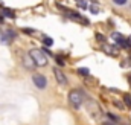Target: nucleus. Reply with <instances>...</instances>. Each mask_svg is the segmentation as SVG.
<instances>
[{
	"instance_id": "15",
	"label": "nucleus",
	"mask_w": 131,
	"mask_h": 125,
	"mask_svg": "<svg viewBox=\"0 0 131 125\" xmlns=\"http://www.w3.org/2000/svg\"><path fill=\"white\" fill-rule=\"evenodd\" d=\"M23 32H25V34H34L35 31H34L32 28H25V29H23Z\"/></svg>"
},
{
	"instance_id": "17",
	"label": "nucleus",
	"mask_w": 131,
	"mask_h": 125,
	"mask_svg": "<svg viewBox=\"0 0 131 125\" xmlns=\"http://www.w3.org/2000/svg\"><path fill=\"white\" fill-rule=\"evenodd\" d=\"M57 62H58V66H64V61L61 58H58V57H57Z\"/></svg>"
},
{
	"instance_id": "5",
	"label": "nucleus",
	"mask_w": 131,
	"mask_h": 125,
	"mask_svg": "<svg viewBox=\"0 0 131 125\" xmlns=\"http://www.w3.org/2000/svg\"><path fill=\"white\" fill-rule=\"evenodd\" d=\"M53 75H55L58 84H61V86H66V84H67V76H66L58 67H53Z\"/></svg>"
},
{
	"instance_id": "4",
	"label": "nucleus",
	"mask_w": 131,
	"mask_h": 125,
	"mask_svg": "<svg viewBox=\"0 0 131 125\" xmlns=\"http://www.w3.org/2000/svg\"><path fill=\"white\" fill-rule=\"evenodd\" d=\"M32 81H34V84H35L38 89H44V87L47 86V79H46V76L38 75V73H35V75L32 76Z\"/></svg>"
},
{
	"instance_id": "1",
	"label": "nucleus",
	"mask_w": 131,
	"mask_h": 125,
	"mask_svg": "<svg viewBox=\"0 0 131 125\" xmlns=\"http://www.w3.org/2000/svg\"><path fill=\"white\" fill-rule=\"evenodd\" d=\"M69 102H70V105H72L75 110L81 108V107H82V102H84V93H82L79 89L70 90V93H69Z\"/></svg>"
},
{
	"instance_id": "12",
	"label": "nucleus",
	"mask_w": 131,
	"mask_h": 125,
	"mask_svg": "<svg viewBox=\"0 0 131 125\" xmlns=\"http://www.w3.org/2000/svg\"><path fill=\"white\" fill-rule=\"evenodd\" d=\"M43 43H44V46H47V47H49V46H52V44H53V40H52V38H49V37H44V38H43Z\"/></svg>"
},
{
	"instance_id": "19",
	"label": "nucleus",
	"mask_w": 131,
	"mask_h": 125,
	"mask_svg": "<svg viewBox=\"0 0 131 125\" xmlns=\"http://www.w3.org/2000/svg\"><path fill=\"white\" fill-rule=\"evenodd\" d=\"M102 125H116V124H113V122H102Z\"/></svg>"
},
{
	"instance_id": "10",
	"label": "nucleus",
	"mask_w": 131,
	"mask_h": 125,
	"mask_svg": "<svg viewBox=\"0 0 131 125\" xmlns=\"http://www.w3.org/2000/svg\"><path fill=\"white\" fill-rule=\"evenodd\" d=\"M124 101H125V105H127L128 108H131V95L130 93H127L124 96Z\"/></svg>"
},
{
	"instance_id": "16",
	"label": "nucleus",
	"mask_w": 131,
	"mask_h": 125,
	"mask_svg": "<svg viewBox=\"0 0 131 125\" xmlns=\"http://www.w3.org/2000/svg\"><path fill=\"white\" fill-rule=\"evenodd\" d=\"M96 38L99 40V43H104V41H105V38H104V37H102L101 34H96Z\"/></svg>"
},
{
	"instance_id": "13",
	"label": "nucleus",
	"mask_w": 131,
	"mask_h": 125,
	"mask_svg": "<svg viewBox=\"0 0 131 125\" xmlns=\"http://www.w3.org/2000/svg\"><path fill=\"white\" fill-rule=\"evenodd\" d=\"M107 116H108V118H110V119H111V121H114V122H116V121H117V116H114V114H113V113H107Z\"/></svg>"
},
{
	"instance_id": "7",
	"label": "nucleus",
	"mask_w": 131,
	"mask_h": 125,
	"mask_svg": "<svg viewBox=\"0 0 131 125\" xmlns=\"http://www.w3.org/2000/svg\"><path fill=\"white\" fill-rule=\"evenodd\" d=\"M102 47H104V50H105L108 55H111V57H116V55H117V49H116V47H113V46H108V44H104Z\"/></svg>"
},
{
	"instance_id": "14",
	"label": "nucleus",
	"mask_w": 131,
	"mask_h": 125,
	"mask_svg": "<svg viewBox=\"0 0 131 125\" xmlns=\"http://www.w3.org/2000/svg\"><path fill=\"white\" fill-rule=\"evenodd\" d=\"M116 5H119V6H122V5H125L127 3V0H113Z\"/></svg>"
},
{
	"instance_id": "6",
	"label": "nucleus",
	"mask_w": 131,
	"mask_h": 125,
	"mask_svg": "<svg viewBox=\"0 0 131 125\" xmlns=\"http://www.w3.org/2000/svg\"><path fill=\"white\" fill-rule=\"evenodd\" d=\"M23 66H25L26 69H34V67H35V64H34L32 58L29 57V54L23 55Z\"/></svg>"
},
{
	"instance_id": "11",
	"label": "nucleus",
	"mask_w": 131,
	"mask_h": 125,
	"mask_svg": "<svg viewBox=\"0 0 131 125\" xmlns=\"http://www.w3.org/2000/svg\"><path fill=\"white\" fill-rule=\"evenodd\" d=\"M78 73H79V75H84V76H90V70H89V69H84V67L78 69Z\"/></svg>"
},
{
	"instance_id": "9",
	"label": "nucleus",
	"mask_w": 131,
	"mask_h": 125,
	"mask_svg": "<svg viewBox=\"0 0 131 125\" xmlns=\"http://www.w3.org/2000/svg\"><path fill=\"white\" fill-rule=\"evenodd\" d=\"M89 5H90V6H89V8H90V11H92L93 14H98V12H99V8H98V5H96V3H93V2H90Z\"/></svg>"
},
{
	"instance_id": "3",
	"label": "nucleus",
	"mask_w": 131,
	"mask_h": 125,
	"mask_svg": "<svg viewBox=\"0 0 131 125\" xmlns=\"http://www.w3.org/2000/svg\"><path fill=\"white\" fill-rule=\"evenodd\" d=\"M14 37H15V32L11 31V29L5 31L3 34H0V40H2V43H5V44H11V43L14 41Z\"/></svg>"
},
{
	"instance_id": "21",
	"label": "nucleus",
	"mask_w": 131,
	"mask_h": 125,
	"mask_svg": "<svg viewBox=\"0 0 131 125\" xmlns=\"http://www.w3.org/2000/svg\"><path fill=\"white\" fill-rule=\"evenodd\" d=\"M0 23H3V18H2V15H0Z\"/></svg>"
},
{
	"instance_id": "8",
	"label": "nucleus",
	"mask_w": 131,
	"mask_h": 125,
	"mask_svg": "<svg viewBox=\"0 0 131 125\" xmlns=\"http://www.w3.org/2000/svg\"><path fill=\"white\" fill-rule=\"evenodd\" d=\"M3 15H6V17H9V18H15V12H14L12 9H8V8L3 9Z\"/></svg>"
},
{
	"instance_id": "2",
	"label": "nucleus",
	"mask_w": 131,
	"mask_h": 125,
	"mask_svg": "<svg viewBox=\"0 0 131 125\" xmlns=\"http://www.w3.org/2000/svg\"><path fill=\"white\" fill-rule=\"evenodd\" d=\"M29 57L32 58L35 67H44V66H47V55H44L41 49H32L29 52Z\"/></svg>"
},
{
	"instance_id": "20",
	"label": "nucleus",
	"mask_w": 131,
	"mask_h": 125,
	"mask_svg": "<svg viewBox=\"0 0 131 125\" xmlns=\"http://www.w3.org/2000/svg\"><path fill=\"white\" fill-rule=\"evenodd\" d=\"M127 40H128V43H130V44H131V35H130V37H128V38H127Z\"/></svg>"
},
{
	"instance_id": "18",
	"label": "nucleus",
	"mask_w": 131,
	"mask_h": 125,
	"mask_svg": "<svg viewBox=\"0 0 131 125\" xmlns=\"http://www.w3.org/2000/svg\"><path fill=\"white\" fill-rule=\"evenodd\" d=\"M113 104H116V105H117V107H119V108H124V107H125V105H122V104H119V101H114V102H113Z\"/></svg>"
}]
</instances>
